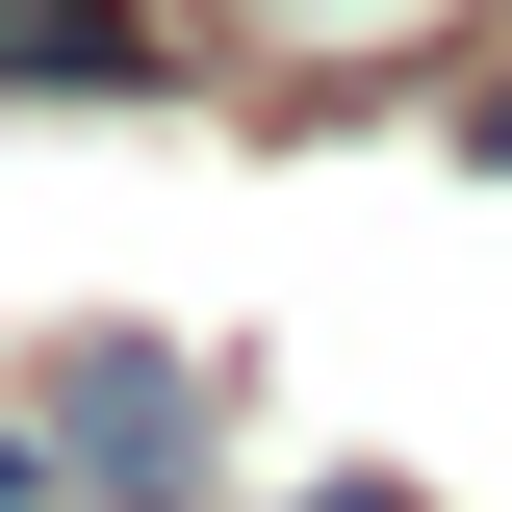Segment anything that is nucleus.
Instances as JSON below:
<instances>
[{
  "label": "nucleus",
  "instance_id": "obj_1",
  "mask_svg": "<svg viewBox=\"0 0 512 512\" xmlns=\"http://www.w3.org/2000/svg\"><path fill=\"white\" fill-rule=\"evenodd\" d=\"M77 461H128V487H154V461H180V384H154V359H103V384H77Z\"/></svg>",
  "mask_w": 512,
  "mask_h": 512
},
{
  "label": "nucleus",
  "instance_id": "obj_2",
  "mask_svg": "<svg viewBox=\"0 0 512 512\" xmlns=\"http://www.w3.org/2000/svg\"><path fill=\"white\" fill-rule=\"evenodd\" d=\"M0 77H128V0H0Z\"/></svg>",
  "mask_w": 512,
  "mask_h": 512
},
{
  "label": "nucleus",
  "instance_id": "obj_3",
  "mask_svg": "<svg viewBox=\"0 0 512 512\" xmlns=\"http://www.w3.org/2000/svg\"><path fill=\"white\" fill-rule=\"evenodd\" d=\"M308 512H384V487H308Z\"/></svg>",
  "mask_w": 512,
  "mask_h": 512
},
{
  "label": "nucleus",
  "instance_id": "obj_4",
  "mask_svg": "<svg viewBox=\"0 0 512 512\" xmlns=\"http://www.w3.org/2000/svg\"><path fill=\"white\" fill-rule=\"evenodd\" d=\"M308 26H359V0H308Z\"/></svg>",
  "mask_w": 512,
  "mask_h": 512
},
{
  "label": "nucleus",
  "instance_id": "obj_5",
  "mask_svg": "<svg viewBox=\"0 0 512 512\" xmlns=\"http://www.w3.org/2000/svg\"><path fill=\"white\" fill-rule=\"evenodd\" d=\"M487 154H512V103H487Z\"/></svg>",
  "mask_w": 512,
  "mask_h": 512
}]
</instances>
